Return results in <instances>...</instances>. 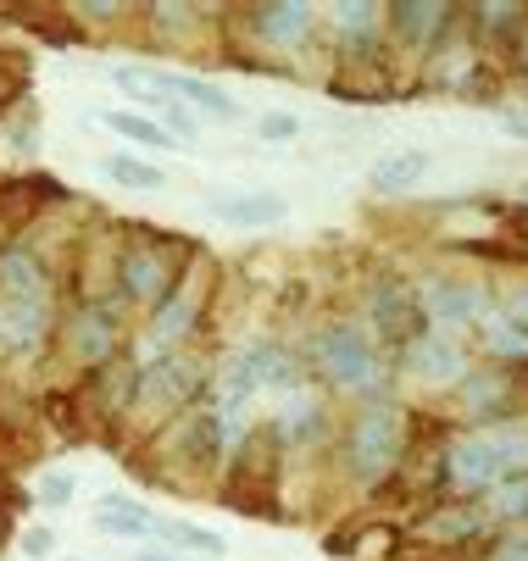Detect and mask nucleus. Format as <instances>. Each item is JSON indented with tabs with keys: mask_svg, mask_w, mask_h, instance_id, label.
<instances>
[{
	"mask_svg": "<svg viewBox=\"0 0 528 561\" xmlns=\"http://www.w3.org/2000/svg\"><path fill=\"white\" fill-rule=\"evenodd\" d=\"M345 445H351V472L361 478V484H379V478H390L406 461V450H412V417L395 407V400L372 394L367 407L356 412Z\"/></svg>",
	"mask_w": 528,
	"mask_h": 561,
	"instance_id": "nucleus-1",
	"label": "nucleus"
},
{
	"mask_svg": "<svg viewBox=\"0 0 528 561\" xmlns=\"http://www.w3.org/2000/svg\"><path fill=\"white\" fill-rule=\"evenodd\" d=\"M312 367L345 389V394H367L372 383L384 378V356L379 345H372V334L361 323H351V317H340V323H329L318 340H312Z\"/></svg>",
	"mask_w": 528,
	"mask_h": 561,
	"instance_id": "nucleus-2",
	"label": "nucleus"
},
{
	"mask_svg": "<svg viewBox=\"0 0 528 561\" xmlns=\"http://www.w3.org/2000/svg\"><path fill=\"white\" fill-rule=\"evenodd\" d=\"M417 306H423V323L434 334H450V340H462L468 329H484V317H495V300L468 284V278H434L417 289Z\"/></svg>",
	"mask_w": 528,
	"mask_h": 561,
	"instance_id": "nucleus-3",
	"label": "nucleus"
},
{
	"mask_svg": "<svg viewBox=\"0 0 528 561\" xmlns=\"http://www.w3.org/2000/svg\"><path fill=\"white\" fill-rule=\"evenodd\" d=\"M367 323H372V334L379 340H390V345H412L428 323H423V306H417V289L406 284V278H379L367 289Z\"/></svg>",
	"mask_w": 528,
	"mask_h": 561,
	"instance_id": "nucleus-4",
	"label": "nucleus"
},
{
	"mask_svg": "<svg viewBox=\"0 0 528 561\" xmlns=\"http://www.w3.org/2000/svg\"><path fill=\"white\" fill-rule=\"evenodd\" d=\"M173 278H179L173 245H162V239H139V245L123 251V289H128V300L162 306L173 295Z\"/></svg>",
	"mask_w": 528,
	"mask_h": 561,
	"instance_id": "nucleus-5",
	"label": "nucleus"
},
{
	"mask_svg": "<svg viewBox=\"0 0 528 561\" xmlns=\"http://www.w3.org/2000/svg\"><path fill=\"white\" fill-rule=\"evenodd\" d=\"M195 383H200V373H195L190 356H157V362L139 367L134 400L150 407V412H173V407H184V400L195 394Z\"/></svg>",
	"mask_w": 528,
	"mask_h": 561,
	"instance_id": "nucleus-6",
	"label": "nucleus"
},
{
	"mask_svg": "<svg viewBox=\"0 0 528 561\" xmlns=\"http://www.w3.org/2000/svg\"><path fill=\"white\" fill-rule=\"evenodd\" d=\"M117 345H123V334H117V323H112V311H101V306H84V311L67 323V334H61V351L79 362V367H95V373L112 367Z\"/></svg>",
	"mask_w": 528,
	"mask_h": 561,
	"instance_id": "nucleus-7",
	"label": "nucleus"
},
{
	"mask_svg": "<svg viewBox=\"0 0 528 561\" xmlns=\"http://www.w3.org/2000/svg\"><path fill=\"white\" fill-rule=\"evenodd\" d=\"M401 367L417 378V383H462L468 378V356H462V340H450V334H434V329H423L412 345H406V356H401Z\"/></svg>",
	"mask_w": 528,
	"mask_h": 561,
	"instance_id": "nucleus-8",
	"label": "nucleus"
},
{
	"mask_svg": "<svg viewBox=\"0 0 528 561\" xmlns=\"http://www.w3.org/2000/svg\"><path fill=\"white\" fill-rule=\"evenodd\" d=\"M206 211L229 228H273L289 217V201L273 190H229V195H206Z\"/></svg>",
	"mask_w": 528,
	"mask_h": 561,
	"instance_id": "nucleus-9",
	"label": "nucleus"
},
{
	"mask_svg": "<svg viewBox=\"0 0 528 561\" xmlns=\"http://www.w3.org/2000/svg\"><path fill=\"white\" fill-rule=\"evenodd\" d=\"M150 95H168L179 106H195L200 117H217V123H234L240 117V101L229 90L206 84V78H190V72H157V78H150Z\"/></svg>",
	"mask_w": 528,
	"mask_h": 561,
	"instance_id": "nucleus-10",
	"label": "nucleus"
},
{
	"mask_svg": "<svg viewBox=\"0 0 528 561\" xmlns=\"http://www.w3.org/2000/svg\"><path fill=\"white\" fill-rule=\"evenodd\" d=\"M50 295H56V284L39 267L34 251H23V245L0 251V300H12V306H50Z\"/></svg>",
	"mask_w": 528,
	"mask_h": 561,
	"instance_id": "nucleus-11",
	"label": "nucleus"
},
{
	"mask_svg": "<svg viewBox=\"0 0 528 561\" xmlns=\"http://www.w3.org/2000/svg\"><path fill=\"white\" fill-rule=\"evenodd\" d=\"M495 528V517H490V506H479V501H457V506H439L434 517H423V539L428 545H473L479 534H490Z\"/></svg>",
	"mask_w": 528,
	"mask_h": 561,
	"instance_id": "nucleus-12",
	"label": "nucleus"
},
{
	"mask_svg": "<svg viewBox=\"0 0 528 561\" xmlns=\"http://www.w3.org/2000/svg\"><path fill=\"white\" fill-rule=\"evenodd\" d=\"M318 434H323L318 394L289 389V394L278 400V412H273V439H284V445H318Z\"/></svg>",
	"mask_w": 528,
	"mask_h": 561,
	"instance_id": "nucleus-13",
	"label": "nucleus"
},
{
	"mask_svg": "<svg viewBox=\"0 0 528 561\" xmlns=\"http://www.w3.org/2000/svg\"><path fill=\"white\" fill-rule=\"evenodd\" d=\"M195 323H200V289H173L157 311H150V340L179 351L195 334Z\"/></svg>",
	"mask_w": 528,
	"mask_h": 561,
	"instance_id": "nucleus-14",
	"label": "nucleus"
},
{
	"mask_svg": "<svg viewBox=\"0 0 528 561\" xmlns=\"http://www.w3.org/2000/svg\"><path fill=\"white\" fill-rule=\"evenodd\" d=\"M50 334V306H12L0 300V345L18 351V356H34Z\"/></svg>",
	"mask_w": 528,
	"mask_h": 561,
	"instance_id": "nucleus-15",
	"label": "nucleus"
},
{
	"mask_svg": "<svg viewBox=\"0 0 528 561\" xmlns=\"http://www.w3.org/2000/svg\"><path fill=\"white\" fill-rule=\"evenodd\" d=\"M95 528L106 539H145V534H157L162 523H157V512H150L145 501H134V495H106L95 506Z\"/></svg>",
	"mask_w": 528,
	"mask_h": 561,
	"instance_id": "nucleus-16",
	"label": "nucleus"
},
{
	"mask_svg": "<svg viewBox=\"0 0 528 561\" xmlns=\"http://www.w3.org/2000/svg\"><path fill=\"white\" fill-rule=\"evenodd\" d=\"M428 179V156L423 150H384L379 162L367 168V184L379 190V195H406Z\"/></svg>",
	"mask_w": 528,
	"mask_h": 561,
	"instance_id": "nucleus-17",
	"label": "nucleus"
},
{
	"mask_svg": "<svg viewBox=\"0 0 528 561\" xmlns=\"http://www.w3.org/2000/svg\"><path fill=\"white\" fill-rule=\"evenodd\" d=\"M457 18L450 7H439V0H406V7H395L390 12V23H395V34H401V45H412V50H434V34Z\"/></svg>",
	"mask_w": 528,
	"mask_h": 561,
	"instance_id": "nucleus-18",
	"label": "nucleus"
},
{
	"mask_svg": "<svg viewBox=\"0 0 528 561\" xmlns=\"http://www.w3.org/2000/svg\"><path fill=\"white\" fill-rule=\"evenodd\" d=\"M312 18H318V12H312V7H300V0H278V7H262V12H256V34H262L267 45L289 50V45L307 39Z\"/></svg>",
	"mask_w": 528,
	"mask_h": 561,
	"instance_id": "nucleus-19",
	"label": "nucleus"
},
{
	"mask_svg": "<svg viewBox=\"0 0 528 561\" xmlns=\"http://www.w3.org/2000/svg\"><path fill=\"white\" fill-rule=\"evenodd\" d=\"M240 362L251 367V378H256V389H295V362H289V351L284 345H273V340H256V345H245L240 351Z\"/></svg>",
	"mask_w": 528,
	"mask_h": 561,
	"instance_id": "nucleus-20",
	"label": "nucleus"
},
{
	"mask_svg": "<svg viewBox=\"0 0 528 561\" xmlns=\"http://www.w3.org/2000/svg\"><path fill=\"white\" fill-rule=\"evenodd\" d=\"M106 128H112V134H123L128 145H145V150H173V145H179L157 117H145V112H123V106H117V112H106Z\"/></svg>",
	"mask_w": 528,
	"mask_h": 561,
	"instance_id": "nucleus-21",
	"label": "nucleus"
},
{
	"mask_svg": "<svg viewBox=\"0 0 528 561\" xmlns=\"http://www.w3.org/2000/svg\"><path fill=\"white\" fill-rule=\"evenodd\" d=\"M162 539H168L179 556H200V561H222V550H229V539L211 534V528H200V523H168Z\"/></svg>",
	"mask_w": 528,
	"mask_h": 561,
	"instance_id": "nucleus-22",
	"label": "nucleus"
},
{
	"mask_svg": "<svg viewBox=\"0 0 528 561\" xmlns=\"http://www.w3.org/2000/svg\"><path fill=\"white\" fill-rule=\"evenodd\" d=\"M106 173H112L123 190H139V195H157V190L168 184V173H162L157 162H139V156H112Z\"/></svg>",
	"mask_w": 528,
	"mask_h": 561,
	"instance_id": "nucleus-23",
	"label": "nucleus"
},
{
	"mask_svg": "<svg viewBox=\"0 0 528 561\" xmlns=\"http://www.w3.org/2000/svg\"><path fill=\"white\" fill-rule=\"evenodd\" d=\"M473 23H479V39H484V45H490V39L512 45V39L523 34L528 12H523V7H506V0H501V7H479V12H473Z\"/></svg>",
	"mask_w": 528,
	"mask_h": 561,
	"instance_id": "nucleus-24",
	"label": "nucleus"
},
{
	"mask_svg": "<svg viewBox=\"0 0 528 561\" xmlns=\"http://www.w3.org/2000/svg\"><path fill=\"white\" fill-rule=\"evenodd\" d=\"M379 23H384V12L372 7V0H345V7L334 12V28L345 34V50H356V45H361V34H372Z\"/></svg>",
	"mask_w": 528,
	"mask_h": 561,
	"instance_id": "nucleus-25",
	"label": "nucleus"
},
{
	"mask_svg": "<svg viewBox=\"0 0 528 561\" xmlns=\"http://www.w3.org/2000/svg\"><path fill=\"white\" fill-rule=\"evenodd\" d=\"M484 506H490L495 523H523V517H528V472H523V478H506V484H495Z\"/></svg>",
	"mask_w": 528,
	"mask_h": 561,
	"instance_id": "nucleus-26",
	"label": "nucleus"
},
{
	"mask_svg": "<svg viewBox=\"0 0 528 561\" xmlns=\"http://www.w3.org/2000/svg\"><path fill=\"white\" fill-rule=\"evenodd\" d=\"M150 106H157V123H162L173 139H195L200 117H195L190 106H179V101H168V95H150Z\"/></svg>",
	"mask_w": 528,
	"mask_h": 561,
	"instance_id": "nucleus-27",
	"label": "nucleus"
},
{
	"mask_svg": "<svg viewBox=\"0 0 528 561\" xmlns=\"http://www.w3.org/2000/svg\"><path fill=\"white\" fill-rule=\"evenodd\" d=\"M484 340H490V351L495 356H506V362H528V340L523 334H512L501 317H484Z\"/></svg>",
	"mask_w": 528,
	"mask_h": 561,
	"instance_id": "nucleus-28",
	"label": "nucleus"
},
{
	"mask_svg": "<svg viewBox=\"0 0 528 561\" xmlns=\"http://www.w3.org/2000/svg\"><path fill=\"white\" fill-rule=\"evenodd\" d=\"M256 134H262L267 145H289V139H300V117H295V112H262Z\"/></svg>",
	"mask_w": 528,
	"mask_h": 561,
	"instance_id": "nucleus-29",
	"label": "nucleus"
},
{
	"mask_svg": "<svg viewBox=\"0 0 528 561\" xmlns=\"http://www.w3.org/2000/svg\"><path fill=\"white\" fill-rule=\"evenodd\" d=\"M72 490H79V478H72V472H45V478H39V506L61 512V506L72 501Z\"/></svg>",
	"mask_w": 528,
	"mask_h": 561,
	"instance_id": "nucleus-30",
	"label": "nucleus"
},
{
	"mask_svg": "<svg viewBox=\"0 0 528 561\" xmlns=\"http://www.w3.org/2000/svg\"><path fill=\"white\" fill-rule=\"evenodd\" d=\"M495 317H501V323H506L512 334H523V340H528V284H523V289H512V295H506V306H501Z\"/></svg>",
	"mask_w": 528,
	"mask_h": 561,
	"instance_id": "nucleus-31",
	"label": "nucleus"
},
{
	"mask_svg": "<svg viewBox=\"0 0 528 561\" xmlns=\"http://www.w3.org/2000/svg\"><path fill=\"white\" fill-rule=\"evenodd\" d=\"M50 550H56V534H50V528H28V534H23V556L45 561Z\"/></svg>",
	"mask_w": 528,
	"mask_h": 561,
	"instance_id": "nucleus-32",
	"label": "nucleus"
},
{
	"mask_svg": "<svg viewBox=\"0 0 528 561\" xmlns=\"http://www.w3.org/2000/svg\"><path fill=\"white\" fill-rule=\"evenodd\" d=\"M495 561H528V534H506L495 545Z\"/></svg>",
	"mask_w": 528,
	"mask_h": 561,
	"instance_id": "nucleus-33",
	"label": "nucleus"
},
{
	"mask_svg": "<svg viewBox=\"0 0 528 561\" xmlns=\"http://www.w3.org/2000/svg\"><path fill=\"white\" fill-rule=\"evenodd\" d=\"M512 45H517V67H523V72H528V23H523V34H517V39H512Z\"/></svg>",
	"mask_w": 528,
	"mask_h": 561,
	"instance_id": "nucleus-34",
	"label": "nucleus"
},
{
	"mask_svg": "<svg viewBox=\"0 0 528 561\" xmlns=\"http://www.w3.org/2000/svg\"><path fill=\"white\" fill-rule=\"evenodd\" d=\"M7 101H12V72L0 67V106H7Z\"/></svg>",
	"mask_w": 528,
	"mask_h": 561,
	"instance_id": "nucleus-35",
	"label": "nucleus"
},
{
	"mask_svg": "<svg viewBox=\"0 0 528 561\" xmlns=\"http://www.w3.org/2000/svg\"><path fill=\"white\" fill-rule=\"evenodd\" d=\"M506 128H512V134H517V139H528V117H512V123H506Z\"/></svg>",
	"mask_w": 528,
	"mask_h": 561,
	"instance_id": "nucleus-36",
	"label": "nucleus"
},
{
	"mask_svg": "<svg viewBox=\"0 0 528 561\" xmlns=\"http://www.w3.org/2000/svg\"><path fill=\"white\" fill-rule=\"evenodd\" d=\"M179 561H200V556H179Z\"/></svg>",
	"mask_w": 528,
	"mask_h": 561,
	"instance_id": "nucleus-37",
	"label": "nucleus"
},
{
	"mask_svg": "<svg viewBox=\"0 0 528 561\" xmlns=\"http://www.w3.org/2000/svg\"><path fill=\"white\" fill-rule=\"evenodd\" d=\"M72 561H79V556H72Z\"/></svg>",
	"mask_w": 528,
	"mask_h": 561,
	"instance_id": "nucleus-38",
	"label": "nucleus"
}]
</instances>
